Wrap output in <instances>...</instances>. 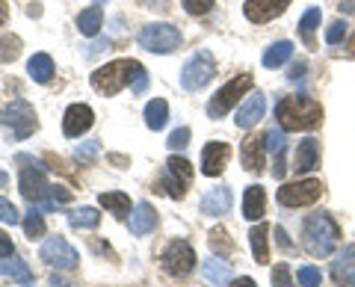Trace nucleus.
<instances>
[{
    "mask_svg": "<svg viewBox=\"0 0 355 287\" xmlns=\"http://www.w3.org/2000/svg\"><path fill=\"white\" fill-rule=\"evenodd\" d=\"M92 86L101 95H116L125 86H130V92H146L148 86V71L146 65L137 60H113L101 65L98 71H92Z\"/></svg>",
    "mask_w": 355,
    "mask_h": 287,
    "instance_id": "obj_1",
    "label": "nucleus"
},
{
    "mask_svg": "<svg viewBox=\"0 0 355 287\" xmlns=\"http://www.w3.org/2000/svg\"><path fill=\"white\" fill-rule=\"evenodd\" d=\"M282 130H314L323 121V107L308 95H287L275 107Z\"/></svg>",
    "mask_w": 355,
    "mask_h": 287,
    "instance_id": "obj_2",
    "label": "nucleus"
},
{
    "mask_svg": "<svg viewBox=\"0 0 355 287\" xmlns=\"http://www.w3.org/2000/svg\"><path fill=\"white\" fill-rule=\"evenodd\" d=\"M340 240V228L329 214H311L302 225V243L311 258H329Z\"/></svg>",
    "mask_w": 355,
    "mask_h": 287,
    "instance_id": "obj_3",
    "label": "nucleus"
},
{
    "mask_svg": "<svg viewBox=\"0 0 355 287\" xmlns=\"http://www.w3.org/2000/svg\"><path fill=\"white\" fill-rule=\"evenodd\" d=\"M18 160L27 163V166H21V178H18L21 195H24L33 207H39V211H53L57 205L48 202L51 184H48V178H44V169L33 157H18Z\"/></svg>",
    "mask_w": 355,
    "mask_h": 287,
    "instance_id": "obj_4",
    "label": "nucleus"
},
{
    "mask_svg": "<svg viewBox=\"0 0 355 287\" xmlns=\"http://www.w3.org/2000/svg\"><path fill=\"white\" fill-rule=\"evenodd\" d=\"M137 42H139V48H146L151 53H172V51L181 48L184 36H181V30H178V27L157 21V24H146V27H142Z\"/></svg>",
    "mask_w": 355,
    "mask_h": 287,
    "instance_id": "obj_5",
    "label": "nucleus"
},
{
    "mask_svg": "<svg viewBox=\"0 0 355 287\" xmlns=\"http://www.w3.org/2000/svg\"><path fill=\"white\" fill-rule=\"evenodd\" d=\"M214 74H216L214 53H210V51H198V53H193V57L184 62V69H181V86H184L187 92H198V89H205V86L214 80Z\"/></svg>",
    "mask_w": 355,
    "mask_h": 287,
    "instance_id": "obj_6",
    "label": "nucleus"
},
{
    "mask_svg": "<svg viewBox=\"0 0 355 287\" xmlns=\"http://www.w3.org/2000/svg\"><path fill=\"white\" fill-rule=\"evenodd\" d=\"M252 89V74H237V77H231V80L222 86V89L210 98V104H207V116L210 119H222L225 113H231V107H234L240 98H246Z\"/></svg>",
    "mask_w": 355,
    "mask_h": 287,
    "instance_id": "obj_7",
    "label": "nucleus"
},
{
    "mask_svg": "<svg viewBox=\"0 0 355 287\" xmlns=\"http://www.w3.org/2000/svg\"><path fill=\"white\" fill-rule=\"evenodd\" d=\"M0 125L3 128H12V137L15 139H27L33 130H36V110H33L27 101H9L3 110H0Z\"/></svg>",
    "mask_w": 355,
    "mask_h": 287,
    "instance_id": "obj_8",
    "label": "nucleus"
},
{
    "mask_svg": "<svg viewBox=\"0 0 355 287\" xmlns=\"http://www.w3.org/2000/svg\"><path fill=\"white\" fill-rule=\"evenodd\" d=\"M196 252L193 246L187 240H172L169 246L163 249V255H160V263H163V270L172 275V279H184V275H190L196 270Z\"/></svg>",
    "mask_w": 355,
    "mask_h": 287,
    "instance_id": "obj_9",
    "label": "nucleus"
},
{
    "mask_svg": "<svg viewBox=\"0 0 355 287\" xmlns=\"http://www.w3.org/2000/svg\"><path fill=\"white\" fill-rule=\"evenodd\" d=\"M320 195H323V184H320V178H305V181L284 184L282 190L275 193L279 205H284V207H308V205H314Z\"/></svg>",
    "mask_w": 355,
    "mask_h": 287,
    "instance_id": "obj_10",
    "label": "nucleus"
},
{
    "mask_svg": "<svg viewBox=\"0 0 355 287\" xmlns=\"http://www.w3.org/2000/svg\"><path fill=\"white\" fill-rule=\"evenodd\" d=\"M39 255H42V261L48 263V267H57V270H74L77 261H80L77 249L65 237H48L42 243Z\"/></svg>",
    "mask_w": 355,
    "mask_h": 287,
    "instance_id": "obj_11",
    "label": "nucleus"
},
{
    "mask_svg": "<svg viewBox=\"0 0 355 287\" xmlns=\"http://www.w3.org/2000/svg\"><path fill=\"white\" fill-rule=\"evenodd\" d=\"M92 125H95V113H92V107L89 104H71L69 110H65V116H62V134L69 139L83 137Z\"/></svg>",
    "mask_w": 355,
    "mask_h": 287,
    "instance_id": "obj_12",
    "label": "nucleus"
},
{
    "mask_svg": "<svg viewBox=\"0 0 355 287\" xmlns=\"http://www.w3.org/2000/svg\"><path fill=\"white\" fill-rule=\"evenodd\" d=\"M293 0H246L243 3V15H246L252 24H266V21L279 18Z\"/></svg>",
    "mask_w": 355,
    "mask_h": 287,
    "instance_id": "obj_13",
    "label": "nucleus"
},
{
    "mask_svg": "<svg viewBox=\"0 0 355 287\" xmlns=\"http://www.w3.org/2000/svg\"><path fill=\"white\" fill-rule=\"evenodd\" d=\"M228 157H231L228 142H207L202 148V175H207V178L222 175V169L228 166Z\"/></svg>",
    "mask_w": 355,
    "mask_h": 287,
    "instance_id": "obj_14",
    "label": "nucleus"
},
{
    "mask_svg": "<svg viewBox=\"0 0 355 287\" xmlns=\"http://www.w3.org/2000/svg\"><path fill=\"white\" fill-rule=\"evenodd\" d=\"M263 113H266V98H263V92H252V95H246V101H243L240 110H237V125L243 130H249V128H254L263 119Z\"/></svg>",
    "mask_w": 355,
    "mask_h": 287,
    "instance_id": "obj_15",
    "label": "nucleus"
},
{
    "mask_svg": "<svg viewBox=\"0 0 355 287\" xmlns=\"http://www.w3.org/2000/svg\"><path fill=\"white\" fill-rule=\"evenodd\" d=\"M317 166H320V142L314 137H308V139H302L296 146L293 169H296V175H308V172H314Z\"/></svg>",
    "mask_w": 355,
    "mask_h": 287,
    "instance_id": "obj_16",
    "label": "nucleus"
},
{
    "mask_svg": "<svg viewBox=\"0 0 355 287\" xmlns=\"http://www.w3.org/2000/svg\"><path fill=\"white\" fill-rule=\"evenodd\" d=\"M331 279H335V284H340V287L355 284V246H347L335 261H331Z\"/></svg>",
    "mask_w": 355,
    "mask_h": 287,
    "instance_id": "obj_17",
    "label": "nucleus"
},
{
    "mask_svg": "<svg viewBox=\"0 0 355 287\" xmlns=\"http://www.w3.org/2000/svg\"><path fill=\"white\" fill-rule=\"evenodd\" d=\"M154 225H157V214H154V207L148 202H139L137 207H133L130 223H128L130 234L133 237H146V234H151V231H154Z\"/></svg>",
    "mask_w": 355,
    "mask_h": 287,
    "instance_id": "obj_18",
    "label": "nucleus"
},
{
    "mask_svg": "<svg viewBox=\"0 0 355 287\" xmlns=\"http://www.w3.org/2000/svg\"><path fill=\"white\" fill-rule=\"evenodd\" d=\"M263 214H266V190L261 184L246 186V193H243V216L249 223H258Z\"/></svg>",
    "mask_w": 355,
    "mask_h": 287,
    "instance_id": "obj_19",
    "label": "nucleus"
},
{
    "mask_svg": "<svg viewBox=\"0 0 355 287\" xmlns=\"http://www.w3.org/2000/svg\"><path fill=\"white\" fill-rule=\"evenodd\" d=\"M231 207V190L228 186H214L202 195V214L205 216H222Z\"/></svg>",
    "mask_w": 355,
    "mask_h": 287,
    "instance_id": "obj_20",
    "label": "nucleus"
},
{
    "mask_svg": "<svg viewBox=\"0 0 355 287\" xmlns=\"http://www.w3.org/2000/svg\"><path fill=\"white\" fill-rule=\"evenodd\" d=\"M240 160H243V166H246L249 172H254V175L263 172V139H258V137L243 139Z\"/></svg>",
    "mask_w": 355,
    "mask_h": 287,
    "instance_id": "obj_21",
    "label": "nucleus"
},
{
    "mask_svg": "<svg viewBox=\"0 0 355 287\" xmlns=\"http://www.w3.org/2000/svg\"><path fill=\"white\" fill-rule=\"evenodd\" d=\"M0 275H6V279H12V281H18V284H24V287H33V272H30V267L21 258H15V255H9V258H3V263H0Z\"/></svg>",
    "mask_w": 355,
    "mask_h": 287,
    "instance_id": "obj_22",
    "label": "nucleus"
},
{
    "mask_svg": "<svg viewBox=\"0 0 355 287\" xmlns=\"http://www.w3.org/2000/svg\"><path fill=\"white\" fill-rule=\"evenodd\" d=\"M101 24H104V12L98 3L83 9V12L77 15V30H80L83 36H98V33H101Z\"/></svg>",
    "mask_w": 355,
    "mask_h": 287,
    "instance_id": "obj_23",
    "label": "nucleus"
},
{
    "mask_svg": "<svg viewBox=\"0 0 355 287\" xmlns=\"http://www.w3.org/2000/svg\"><path fill=\"white\" fill-rule=\"evenodd\" d=\"M202 275H205V279H207L210 284H216V287H225V284L234 281V279H231L228 263H225V261H219V258H210V261H205Z\"/></svg>",
    "mask_w": 355,
    "mask_h": 287,
    "instance_id": "obj_24",
    "label": "nucleus"
},
{
    "mask_svg": "<svg viewBox=\"0 0 355 287\" xmlns=\"http://www.w3.org/2000/svg\"><path fill=\"white\" fill-rule=\"evenodd\" d=\"M291 57H293V45L287 39H282V42H272V45L263 51V65L266 69H279V65H284Z\"/></svg>",
    "mask_w": 355,
    "mask_h": 287,
    "instance_id": "obj_25",
    "label": "nucleus"
},
{
    "mask_svg": "<svg viewBox=\"0 0 355 287\" xmlns=\"http://www.w3.org/2000/svg\"><path fill=\"white\" fill-rule=\"evenodd\" d=\"M166 119H169V104H166L163 98H154V101L146 104V125L151 130H163Z\"/></svg>",
    "mask_w": 355,
    "mask_h": 287,
    "instance_id": "obj_26",
    "label": "nucleus"
},
{
    "mask_svg": "<svg viewBox=\"0 0 355 287\" xmlns=\"http://www.w3.org/2000/svg\"><path fill=\"white\" fill-rule=\"evenodd\" d=\"M27 71L36 83H51L53 77V60L48 57V53H36L30 62H27Z\"/></svg>",
    "mask_w": 355,
    "mask_h": 287,
    "instance_id": "obj_27",
    "label": "nucleus"
},
{
    "mask_svg": "<svg viewBox=\"0 0 355 287\" xmlns=\"http://www.w3.org/2000/svg\"><path fill=\"white\" fill-rule=\"evenodd\" d=\"M98 202H101V207H107L113 216H128V211H130V198L125 195V193H101L98 195Z\"/></svg>",
    "mask_w": 355,
    "mask_h": 287,
    "instance_id": "obj_28",
    "label": "nucleus"
},
{
    "mask_svg": "<svg viewBox=\"0 0 355 287\" xmlns=\"http://www.w3.org/2000/svg\"><path fill=\"white\" fill-rule=\"evenodd\" d=\"M69 223L74 228H86V231H92L101 225V214L95 211V207H77V211L69 214Z\"/></svg>",
    "mask_w": 355,
    "mask_h": 287,
    "instance_id": "obj_29",
    "label": "nucleus"
},
{
    "mask_svg": "<svg viewBox=\"0 0 355 287\" xmlns=\"http://www.w3.org/2000/svg\"><path fill=\"white\" fill-rule=\"evenodd\" d=\"M266 237H270V225H254L249 231V240H252V249H254V261L258 263H266V258H270V252H266Z\"/></svg>",
    "mask_w": 355,
    "mask_h": 287,
    "instance_id": "obj_30",
    "label": "nucleus"
},
{
    "mask_svg": "<svg viewBox=\"0 0 355 287\" xmlns=\"http://www.w3.org/2000/svg\"><path fill=\"white\" fill-rule=\"evenodd\" d=\"M320 18H323L320 6H311L308 12L302 15V21H299V33H302V39L308 42V45H314V30L320 27Z\"/></svg>",
    "mask_w": 355,
    "mask_h": 287,
    "instance_id": "obj_31",
    "label": "nucleus"
},
{
    "mask_svg": "<svg viewBox=\"0 0 355 287\" xmlns=\"http://www.w3.org/2000/svg\"><path fill=\"white\" fill-rule=\"evenodd\" d=\"M21 57V39L12 33H0V62H12Z\"/></svg>",
    "mask_w": 355,
    "mask_h": 287,
    "instance_id": "obj_32",
    "label": "nucleus"
},
{
    "mask_svg": "<svg viewBox=\"0 0 355 287\" xmlns=\"http://www.w3.org/2000/svg\"><path fill=\"white\" fill-rule=\"evenodd\" d=\"M160 186H163V193L169 195V198H184L187 195V181H181L178 175H172L169 169H166V175L160 178Z\"/></svg>",
    "mask_w": 355,
    "mask_h": 287,
    "instance_id": "obj_33",
    "label": "nucleus"
},
{
    "mask_svg": "<svg viewBox=\"0 0 355 287\" xmlns=\"http://www.w3.org/2000/svg\"><path fill=\"white\" fill-rule=\"evenodd\" d=\"M24 231H27V237H30V240L44 237V219H42V211H39V207H33V211L24 216Z\"/></svg>",
    "mask_w": 355,
    "mask_h": 287,
    "instance_id": "obj_34",
    "label": "nucleus"
},
{
    "mask_svg": "<svg viewBox=\"0 0 355 287\" xmlns=\"http://www.w3.org/2000/svg\"><path fill=\"white\" fill-rule=\"evenodd\" d=\"M166 169H169L172 175H178L181 181H187V184L193 181V166L184 157H169V160H166Z\"/></svg>",
    "mask_w": 355,
    "mask_h": 287,
    "instance_id": "obj_35",
    "label": "nucleus"
},
{
    "mask_svg": "<svg viewBox=\"0 0 355 287\" xmlns=\"http://www.w3.org/2000/svg\"><path fill=\"white\" fill-rule=\"evenodd\" d=\"M210 249H214L216 255H225V252L234 249V246H231V240H228L225 228H214V231H210Z\"/></svg>",
    "mask_w": 355,
    "mask_h": 287,
    "instance_id": "obj_36",
    "label": "nucleus"
},
{
    "mask_svg": "<svg viewBox=\"0 0 355 287\" xmlns=\"http://www.w3.org/2000/svg\"><path fill=\"white\" fill-rule=\"evenodd\" d=\"M299 284L302 287H320L323 284V272H320L317 267H311V263H305V267H299Z\"/></svg>",
    "mask_w": 355,
    "mask_h": 287,
    "instance_id": "obj_37",
    "label": "nucleus"
},
{
    "mask_svg": "<svg viewBox=\"0 0 355 287\" xmlns=\"http://www.w3.org/2000/svg\"><path fill=\"white\" fill-rule=\"evenodd\" d=\"M263 148L272 151V154H282L284 151V130L282 128L266 130V134H263Z\"/></svg>",
    "mask_w": 355,
    "mask_h": 287,
    "instance_id": "obj_38",
    "label": "nucleus"
},
{
    "mask_svg": "<svg viewBox=\"0 0 355 287\" xmlns=\"http://www.w3.org/2000/svg\"><path fill=\"white\" fill-rule=\"evenodd\" d=\"M172 151H181V148H187L190 146V128H178V130H172L169 134V142H166Z\"/></svg>",
    "mask_w": 355,
    "mask_h": 287,
    "instance_id": "obj_39",
    "label": "nucleus"
},
{
    "mask_svg": "<svg viewBox=\"0 0 355 287\" xmlns=\"http://www.w3.org/2000/svg\"><path fill=\"white\" fill-rule=\"evenodd\" d=\"M343 36H347V21H331V24L326 27V42L329 45H338V42H343Z\"/></svg>",
    "mask_w": 355,
    "mask_h": 287,
    "instance_id": "obj_40",
    "label": "nucleus"
},
{
    "mask_svg": "<svg viewBox=\"0 0 355 287\" xmlns=\"http://www.w3.org/2000/svg\"><path fill=\"white\" fill-rule=\"evenodd\" d=\"M184 3V9L190 15H196V18H202V15H207L210 12V6H214V0H181Z\"/></svg>",
    "mask_w": 355,
    "mask_h": 287,
    "instance_id": "obj_41",
    "label": "nucleus"
},
{
    "mask_svg": "<svg viewBox=\"0 0 355 287\" xmlns=\"http://www.w3.org/2000/svg\"><path fill=\"white\" fill-rule=\"evenodd\" d=\"M272 287H293L291 267H287V263H279V267H272Z\"/></svg>",
    "mask_w": 355,
    "mask_h": 287,
    "instance_id": "obj_42",
    "label": "nucleus"
},
{
    "mask_svg": "<svg viewBox=\"0 0 355 287\" xmlns=\"http://www.w3.org/2000/svg\"><path fill=\"white\" fill-rule=\"evenodd\" d=\"M18 211H15V205L12 202H6V198H0V223H6V225H15L18 223Z\"/></svg>",
    "mask_w": 355,
    "mask_h": 287,
    "instance_id": "obj_43",
    "label": "nucleus"
},
{
    "mask_svg": "<svg viewBox=\"0 0 355 287\" xmlns=\"http://www.w3.org/2000/svg\"><path fill=\"white\" fill-rule=\"evenodd\" d=\"M51 195H53V202L57 205L71 202V190H65V186H51Z\"/></svg>",
    "mask_w": 355,
    "mask_h": 287,
    "instance_id": "obj_44",
    "label": "nucleus"
},
{
    "mask_svg": "<svg viewBox=\"0 0 355 287\" xmlns=\"http://www.w3.org/2000/svg\"><path fill=\"white\" fill-rule=\"evenodd\" d=\"M9 255H15V249H12V240H9L3 231H0V261L9 258Z\"/></svg>",
    "mask_w": 355,
    "mask_h": 287,
    "instance_id": "obj_45",
    "label": "nucleus"
},
{
    "mask_svg": "<svg viewBox=\"0 0 355 287\" xmlns=\"http://www.w3.org/2000/svg\"><path fill=\"white\" fill-rule=\"evenodd\" d=\"M98 154V142H86V146L77 148V157H95Z\"/></svg>",
    "mask_w": 355,
    "mask_h": 287,
    "instance_id": "obj_46",
    "label": "nucleus"
},
{
    "mask_svg": "<svg viewBox=\"0 0 355 287\" xmlns=\"http://www.w3.org/2000/svg\"><path fill=\"white\" fill-rule=\"evenodd\" d=\"M275 237H279V246H282V249H291V240H287L284 228H275Z\"/></svg>",
    "mask_w": 355,
    "mask_h": 287,
    "instance_id": "obj_47",
    "label": "nucleus"
},
{
    "mask_svg": "<svg viewBox=\"0 0 355 287\" xmlns=\"http://www.w3.org/2000/svg\"><path fill=\"white\" fill-rule=\"evenodd\" d=\"M228 287H258V284H254L252 279H234V281H231Z\"/></svg>",
    "mask_w": 355,
    "mask_h": 287,
    "instance_id": "obj_48",
    "label": "nucleus"
},
{
    "mask_svg": "<svg viewBox=\"0 0 355 287\" xmlns=\"http://www.w3.org/2000/svg\"><path fill=\"white\" fill-rule=\"evenodd\" d=\"M302 74H305V62H296L291 71V80H296V77H302Z\"/></svg>",
    "mask_w": 355,
    "mask_h": 287,
    "instance_id": "obj_49",
    "label": "nucleus"
},
{
    "mask_svg": "<svg viewBox=\"0 0 355 287\" xmlns=\"http://www.w3.org/2000/svg\"><path fill=\"white\" fill-rule=\"evenodd\" d=\"M48 287H71L69 281H62L60 275H51V281H48Z\"/></svg>",
    "mask_w": 355,
    "mask_h": 287,
    "instance_id": "obj_50",
    "label": "nucleus"
},
{
    "mask_svg": "<svg viewBox=\"0 0 355 287\" xmlns=\"http://www.w3.org/2000/svg\"><path fill=\"white\" fill-rule=\"evenodd\" d=\"M6 18H9V9H6V0H0V27L6 24Z\"/></svg>",
    "mask_w": 355,
    "mask_h": 287,
    "instance_id": "obj_51",
    "label": "nucleus"
},
{
    "mask_svg": "<svg viewBox=\"0 0 355 287\" xmlns=\"http://www.w3.org/2000/svg\"><path fill=\"white\" fill-rule=\"evenodd\" d=\"M340 12H355V0H343V3H340Z\"/></svg>",
    "mask_w": 355,
    "mask_h": 287,
    "instance_id": "obj_52",
    "label": "nucleus"
},
{
    "mask_svg": "<svg viewBox=\"0 0 355 287\" xmlns=\"http://www.w3.org/2000/svg\"><path fill=\"white\" fill-rule=\"evenodd\" d=\"M6 181H9V175H6V172H0V190L6 186Z\"/></svg>",
    "mask_w": 355,
    "mask_h": 287,
    "instance_id": "obj_53",
    "label": "nucleus"
},
{
    "mask_svg": "<svg viewBox=\"0 0 355 287\" xmlns=\"http://www.w3.org/2000/svg\"><path fill=\"white\" fill-rule=\"evenodd\" d=\"M349 57H355V36L349 39Z\"/></svg>",
    "mask_w": 355,
    "mask_h": 287,
    "instance_id": "obj_54",
    "label": "nucleus"
},
{
    "mask_svg": "<svg viewBox=\"0 0 355 287\" xmlns=\"http://www.w3.org/2000/svg\"><path fill=\"white\" fill-rule=\"evenodd\" d=\"M95 3H98V6H101V3H104V0H95Z\"/></svg>",
    "mask_w": 355,
    "mask_h": 287,
    "instance_id": "obj_55",
    "label": "nucleus"
}]
</instances>
